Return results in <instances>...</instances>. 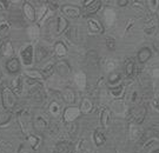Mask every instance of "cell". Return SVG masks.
<instances>
[{"mask_svg":"<svg viewBox=\"0 0 159 153\" xmlns=\"http://www.w3.org/2000/svg\"><path fill=\"white\" fill-rule=\"evenodd\" d=\"M151 153H159V150H156V151H153V152H151Z\"/></svg>","mask_w":159,"mask_h":153,"instance_id":"f35d334b","label":"cell"},{"mask_svg":"<svg viewBox=\"0 0 159 153\" xmlns=\"http://www.w3.org/2000/svg\"><path fill=\"white\" fill-rule=\"evenodd\" d=\"M114 43H116V41H114V39H112V38H107V39H106V46L108 47V50H113L114 45H116Z\"/></svg>","mask_w":159,"mask_h":153,"instance_id":"e575fe53","label":"cell"},{"mask_svg":"<svg viewBox=\"0 0 159 153\" xmlns=\"http://www.w3.org/2000/svg\"><path fill=\"white\" fill-rule=\"evenodd\" d=\"M108 121H110V111L107 108H105L102 113V124L104 127H106L108 125Z\"/></svg>","mask_w":159,"mask_h":153,"instance_id":"cb8c5ba5","label":"cell"},{"mask_svg":"<svg viewBox=\"0 0 159 153\" xmlns=\"http://www.w3.org/2000/svg\"><path fill=\"white\" fill-rule=\"evenodd\" d=\"M78 115H79V110L75 107L67 108V110L65 111V114H64V117H65V120H66V121H72V120L75 119Z\"/></svg>","mask_w":159,"mask_h":153,"instance_id":"30bf717a","label":"cell"},{"mask_svg":"<svg viewBox=\"0 0 159 153\" xmlns=\"http://www.w3.org/2000/svg\"><path fill=\"white\" fill-rule=\"evenodd\" d=\"M119 79H120V74L113 73V74H111V75H110V78H108V81H110V83H117V81H118Z\"/></svg>","mask_w":159,"mask_h":153,"instance_id":"836d02e7","label":"cell"},{"mask_svg":"<svg viewBox=\"0 0 159 153\" xmlns=\"http://www.w3.org/2000/svg\"><path fill=\"white\" fill-rule=\"evenodd\" d=\"M56 68H57V72L60 75H63V77H66L68 73H70V67L67 66V64L65 61H58L56 64Z\"/></svg>","mask_w":159,"mask_h":153,"instance_id":"8fae6325","label":"cell"},{"mask_svg":"<svg viewBox=\"0 0 159 153\" xmlns=\"http://www.w3.org/2000/svg\"><path fill=\"white\" fill-rule=\"evenodd\" d=\"M29 142H30V145L32 146L33 150H37V148L39 147L40 138L39 137H35V136H30L29 137Z\"/></svg>","mask_w":159,"mask_h":153,"instance_id":"ffe728a7","label":"cell"},{"mask_svg":"<svg viewBox=\"0 0 159 153\" xmlns=\"http://www.w3.org/2000/svg\"><path fill=\"white\" fill-rule=\"evenodd\" d=\"M10 29H11V26H10L8 23L0 24V39H4V38H6V37L8 35Z\"/></svg>","mask_w":159,"mask_h":153,"instance_id":"9a60e30c","label":"cell"},{"mask_svg":"<svg viewBox=\"0 0 159 153\" xmlns=\"http://www.w3.org/2000/svg\"><path fill=\"white\" fill-rule=\"evenodd\" d=\"M33 126L34 128L37 131H39V132H44L46 130V127H47V123H46V120L43 118V117H35L33 120Z\"/></svg>","mask_w":159,"mask_h":153,"instance_id":"52a82bcc","label":"cell"},{"mask_svg":"<svg viewBox=\"0 0 159 153\" xmlns=\"http://www.w3.org/2000/svg\"><path fill=\"white\" fill-rule=\"evenodd\" d=\"M125 71L127 77H132L133 75V73H134V62H133V60H127L125 66Z\"/></svg>","mask_w":159,"mask_h":153,"instance_id":"d6986e66","label":"cell"},{"mask_svg":"<svg viewBox=\"0 0 159 153\" xmlns=\"http://www.w3.org/2000/svg\"><path fill=\"white\" fill-rule=\"evenodd\" d=\"M24 14L26 16V18L31 20V21H34L35 20V11H34L33 6L31 5L30 2H25L23 7Z\"/></svg>","mask_w":159,"mask_h":153,"instance_id":"8992f818","label":"cell"},{"mask_svg":"<svg viewBox=\"0 0 159 153\" xmlns=\"http://www.w3.org/2000/svg\"><path fill=\"white\" fill-rule=\"evenodd\" d=\"M56 53H57L58 56H60V57L66 53V47H65L63 43H58L57 45H56Z\"/></svg>","mask_w":159,"mask_h":153,"instance_id":"484cf974","label":"cell"},{"mask_svg":"<svg viewBox=\"0 0 159 153\" xmlns=\"http://www.w3.org/2000/svg\"><path fill=\"white\" fill-rule=\"evenodd\" d=\"M23 87H24V81L21 77H17L16 79L13 80V84H12V92L16 94V96H20L23 93Z\"/></svg>","mask_w":159,"mask_h":153,"instance_id":"3957f363","label":"cell"},{"mask_svg":"<svg viewBox=\"0 0 159 153\" xmlns=\"http://www.w3.org/2000/svg\"><path fill=\"white\" fill-rule=\"evenodd\" d=\"M0 53L4 56V57H10L13 54V46H12V43L6 40V41H2L0 44Z\"/></svg>","mask_w":159,"mask_h":153,"instance_id":"277c9868","label":"cell"},{"mask_svg":"<svg viewBox=\"0 0 159 153\" xmlns=\"http://www.w3.org/2000/svg\"><path fill=\"white\" fill-rule=\"evenodd\" d=\"M30 94H31V98L33 99L34 101L40 102L41 100H43V94H41V91L38 90V88H32L31 92H30Z\"/></svg>","mask_w":159,"mask_h":153,"instance_id":"e0dca14e","label":"cell"},{"mask_svg":"<svg viewBox=\"0 0 159 153\" xmlns=\"http://www.w3.org/2000/svg\"><path fill=\"white\" fill-rule=\"evenodd\" d=\"M89 29H90L91 32L98 33V32L102 31V26H100V24L98 23L97 20H90V21H89Z\"/></svg>","mask_w":159,"mask_h":153,"instance_id":"ac0fdd59","label":"cell"},{"mask_svg":"<svg viewBox=\"0 0 159 153\" xmlns=\"http://www.w3.org/2000/svg\"><path fill=\"white\" fill-rule=\"evenodd\" d=\"M6 68L10 73H17L18 71L20 70V62L17 58H12L11 60H8L6 64Z\"/></svg>","mask_w":159,"mask_h":153,"instance_id":"5b68a950","label":"cell"},{"mask_svg":"<svg viewBox=\"0 0 159 153\" xmlns=\"http://www.w3.org/2000/svg\"><path fill=\"white\" fill-rule=\"evenodd\" d=\"M56 150H57V153H68V144L65 142H59L57 145V147H56Z\"/></svg>","mask_w":159,"mask_h":153,"instance_id":"603a6c76","label":"cell"},{"mask_svg":"<svg viewBox=\"0 0 159 153\" xmlns=\"http://www.w3.org/2000/svg\"><path fill=\"white\" fill-rule=\"evenodd\" d=\"M26 75L29 77V79H39V80H43L44 79V77H43V74L40 73L39 71H35V70H31V71H26Z\"/></svg>","mask_w":159,"mask_h":153,"instance_id":"2e32d148","label":"cell"},{"mask_svg":"<svg viewBox=\"0 0 159 153\" xmlns=\"http://www.w3.org/2000/svg\"><path fill=\"white\" fill-rule=\"evenodd\" d=\"M21 58L25 65H31L33 60V47L32 45L27 46L23 52H21Z\"/></svg>","mask_w":159,"mask_h":153,"instance_id":"7a4b0ae2","label":"cell"},{"mask_svg":"<svg viewBox=\"0 0 159 153\" xmlns=\"http://www.w3.org/2000/svg\"><path fill=\"white\" fill-rule=\"evenodd\" d=\"M123 90H124V86L120 85V86H118V87L112 88V90H111V93H112V96L113 97H119L120 94L123 93Z\"/></svg>","mask_w":159,"mask_h":153,"instance_id":"4dcf8cb0","label":"cell"},{"mask_svg":"<svg viewBox=\"0 0 159 153\" xmlns=\"http://www.w3.org/2000/svg\"><path fill=\"white\" fill-rule=\"evenodd\" d=\"M53 67H54V65H53V64H48V65H46V66H44V67H43L41 72H43V74H44V75L48 77V75H51L52 72H53Z\"/></svg>","mask_w":159,"mask_h":153,"instance_id":"4316f807","label":"cell"},{"mask_svg":"<svg viewBox=\"0 0 159 153\" xmlns=\"http://www.w3.org/2000/svg\"><path fill=\"white\" fill-rule=\"evenodd\" d=\"M2 4H4V2H2V1H0V10H4V8H5V6L2 5Z\"/></svg>","mask_w":159,"mask_h":153,"instance_id":"74e56055","label":"cell"},{"mask_svg":"<svg viewBox=\"0 0 159 153\" xmlns=\"http://www.w3.org/2000/svg\"><path fill=\"white\" fill-rule=\"evenodd\" d=\"M63 12L71 18H77L80 14V10L78 7H74V6L65 5L63 6Z\"/></svg>","mask_w":159,"mask_h":153,"instance_id":"ba28073f","label":"cell"},{"mask_svg":"<svg viewBox=\"0 0 159 153\" xmlns=\"http://www.w3.org/2000/svg\"><path fill=\"white\" fill-rule=\"evenodd\" d=\"M99 7H100V1H93L91 5L87 6L86 7V13H94L99 10Z\"/></svg>","mask_w":159,"mask_h":153,"instance_id":"44dd1931","label":"cell"},{"mask_svg":"<svg viewBox=\"0 0 159 153\" xmlns=\"http://www.w3.org/2000/svg\"><path fill=\"white\" fill-rule=\"evenodd\" d=\"M47 56H48V51L46 50L45 47L39 46V47H38V50H37V54H35V59H37V61L40 62L41 60H44Z\"/></svg>","mask_w":159,"mask_h":153,"instance_id":"7c38bea8","label":"cell"},{"mask_svg":"<svg viewBox=\"0 0 159 153\" xmlns=\"http://www.w3.org/2000/svg\"><path fill=\"white\" fill-rule=\"evenodd\" d=\"M75 80H77V83H78L79 86L85 85V75H84V74H78V75L75 77Z\"/></svg>","mask_w":159,"mask_h":153,"instance_id":"d6a6232c","label":"cell"},{"mask_svg":"<svg viewBox=\"0 0 159 153\" xmlns=\"http://www.w3.org/2000/svg\"><path fill=\"white\" fill-rule=\"evenodd\" d=\"M67 21H66V19L64 17H58V29H57V34H60L63 33L64 31L66 29V27H67Z\"/></svg>","mask_w":159,"mask_h":153,"instance_id":"5bb4252c","label":"cell"},{"mask_svg":"<svg viewBox=\"0 0 159 153\" xmlns=\"http://www.w3.org/2000/svg\"><path fill=\"white\" fill-rule=\"evenodd\" d=\"M151 56H152L151 50L148 48V47H144V48H142V50L139 51V53H138V60H139L140 64H144V62H146L148 59L151 58Z\"/></svg>","mask_w":159,"mask_h":153,"instance_id":"9c48e42d","label":"cell"},{"mask_svg":"<svg viewBox=\"0 0 159 153\" xmlns=\"http://www.w3.org/2000/svg\"><path fill=\"white\" fill-rule=\"evenodd\" d=\"M64 98H65V100L68 102H72L74 100V94L72 91H70V90H66L65 92V94H64Z\"/></svg>","mask_w":159,"mask_h":153,"instance_id":"1f68e13d","label":"cell"},{"mask_svg":"<svg viewBox=\"0 0 159 153\" xmlns=\"http://www.w3.org/2000/svg\"><path fill=\"white\" fill-rule=\"evenodd\" d=\"M11 119V112H4L0 113V126L1 125H6Z\"/></svg>","mask_w":159,"mask_h":153,"instance_id":"d4e9b609","label":"cell"},{"mask_svg":"<svg viewBox=\"0 0 159 153\" xmlns=\"http://www.w3.org/2000/svg\"><path fill=\"white\" fill-rule=\"evenodd\" d=\"M59 105H58L57 102H52L51 104V106H50V112L52 113V115H58L59 114Z\"/></svg>","mask_w":159,"mask_h":153,"instance_id":"f1b7e54d","label":"cell"},{"mask_svg":"<svg viewBox=\"0 0 159 153\" xmlns=\"http://www.w3.org/2000/svg\"><path fill=\"white\" fill-rule=\"evenodd\" d=\"M118 4H119V6H125L126 4H129V1L127 0H119Z\"/></svg>","mask_w":159,"mask_h":153,"instance_id":"d590c367","label":"cell"},{"mask_svg":"<svg viewBox=\"0 0 159 153\" xmlns=\"http://www.w3.org/2000/svg\"><path fill=\"white\" fill-rule=\"evenodd\" d=\"M1 98H2V105L6 110H11L16 105V94L12 92L11 88L5 87L1 92Z\"/></svg>","mask_w":159,"mask_h":153,"instance_id":"6da1fadb","label":"cell"},{"mask_svg":"<svg viewBox=\"0 0 159 153\" xmlns=\"http://www.w3.org/2000/svg\"><path fill=\"white\" fill-rule=\"evenodd\" d=\"M27 33H29V35L31 37V38H38L39 37V29H38V26H35V25H33V26H30L29 29H27Z\"/></svg>","mask_w":159,"mask_h":153,"instance_id":"7402d4cb","label":"cell"},{"mask_svg":"<svg viewBox=\"0 0 159 153\" xmlns=\"http://www.w3.org/2000/svg\"><path fill=\"white\" fill-rule=\"evenodd\" d=\"M153 105H154V107L157 108L159 111V99H157V100H154L153 101Z\"/></svg>","mask_w":159,"mask_h":153,"instance_id":"8d00e7d4","label":"cell"},{"mask_svg":"<svg viewBox=\"0 0 159 153\" xmlns=\"http://www.w3.org/2000/svg\"><path fill=\"white\" fill-rule=\"evenodd\" d=\"M92 105L91 102L89 101L87 99H85L84 101H83V104H81V110H83V112H85V113H87V112H90V110H91Z\"/></svg>","mask_w":159,"mask_h":153,"instance_id":"f546056e","label":"cell"},{"mask_svg":"<svg viewBox=\"0 0 159 153\" xmlns=\"http://www.w3.org/2000/svg\"><path fill=\"white\" fill-rule=\"evenodd\" d=\"M157 134V131H154V130H148L145 132V134L143 136V138L140 139V144H143V142H145V140H148L150 137H152V136H156Z\"/></svg>","mask_w":159,"mask_h":153,"instance_id":"83f0119b","label":"cell"},{"mask_svg":"<svg viewBox=\"0 0 159 153\" xmlns=\"http://www.w3.org/2000/svg\"><path fill=\"white\" fill-rule=\"evenodd\" d=\"M93 139H94V142H96L97 146H102V144L105 142V136L102 131L97 130L94 132V136H93Z\"/></svg>","mask_w":159,"mask_h":153,"instance_id":"4fadbf2b","label":"cell"},{"mask_svg":"<svg viewBox=\"0 0 159 153\" xmlns=\"http://www.w3.org/2000/svg\"><path fill=\"white\" fill-rule=\"evenodd\" d=\"M23 153H29V152H23Z\"/></svg>","mask_w":159,"mask_h":153,"instance_id":"ab89813d","label":"cell"}]
</instances>
